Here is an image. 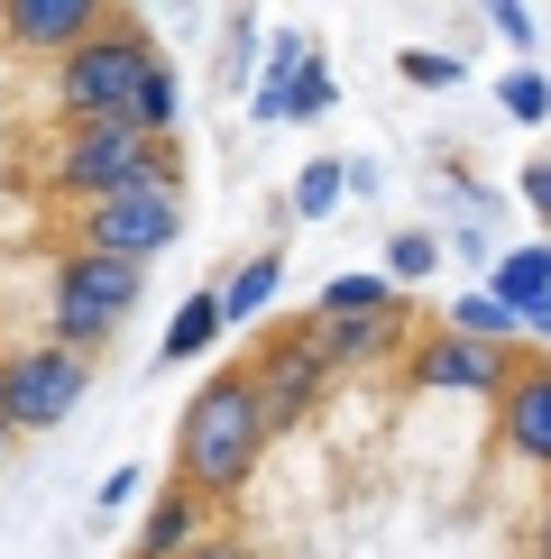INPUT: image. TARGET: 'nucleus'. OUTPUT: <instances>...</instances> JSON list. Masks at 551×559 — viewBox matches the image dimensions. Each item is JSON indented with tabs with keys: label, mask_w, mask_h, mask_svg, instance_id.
I'll list each match as a JSON object with an SVG mask.
<instances>
[{
	"label": "nucleus",
	"mask_w": 551,
	"mask_h": 559,
	"mask_svg": "<svg viewBox=\"0 0 551 559\" xmlns=\"http://www.w3.org/2000/svg\"><path fill=\"white\" fill-rule=\"evenodd\" d=\"M267 394L248 385V367H212L194 394H184V423H175V477L194 486V496H212L230 504L248 477H258V459H267Z\"/></svg>",
	"instance_id": "f257e3e1"
},
{
	"label": "nucleus",
	"mask_w": 551,
	"mask_h": 559,
	"mask_svg": "<svg viewBox=\"0 0 551 559\" xmlns=\"http://www.w3.org/2000/svg\"><path fill=\"white\" fill-rule=\"evenodd\" d=\"M46 183L65 202H110V193H138V183H175V138H138L129 120L65 129L46 147Z\"/></svg>",
	"instance_id": "f03ea898"
},
{
	"label": "nucleus",
	"mask_w": 551,
	"mask_h": 559,
	"mask_svg": "<svg viewBox=\"0 0 551 559\" xmlns=\"http://www.w3.org/2000/svg\"><path fill=\"white\" fill-rule=\"evenodd\" d=\"M129 312H138V266H129V258H92V248H74V258L56 266V294H46V340L74 348V358H92L102 340H120Z\"/></svg>",
	"instance_id": "7ed1b4c3"
},
{
	"label": "nucleus",
	"mask_w": 551,
	"mask_h": 559,
	"mask_svg": "<svg viewBox=\"0 0 551 559\" xmlns=\"http://www.w3.org/2000/svg\"><path fill=\"white\" fill-rule=\"evenodd\" d=\"M148 64H156V46L138 28H92L74 56H56V110H65V129L129 120V92H138Z\"/></svg>",
	"instance_id": "20e7f679"
},
{
	"label": "nucleus",
	"mask_w": 551,
	"mask_h": 559,
	"mask_svg": "<svg viewBox=\"0 0 551 559\" xmlns=\"http://www.w3.org/2000/svg\"><path fill=\"white\" fill-rule=\"evenodd\" d=\"M74 239L92 248V258H166V248L184 239V183H138V193H110V202H83Z\"/></svg>",
	"instance_id": "39448f33"
},
{
	"label": "nucleus",
	"mask_w": 551,
	"mask_h": 559,
	"mask_svg": "<svg viewBox=\"0 0 551 559\" xmlns=\"http://www.w3.org/2000/svg\"><path fill=\"white\" fill-rule=\"evenodd\" d=\"M83 385H92V367L74 358V348H56V340L10 348V358H0V423H10V440H19V431H56V423H74Z\"/></svg>",
	"instance_id": "423d86ee"
},
{
	"label": "nucleus",
	"mask_w": 551,
	"mask_h": 559,
	"mask_svg": "<svg viewBox=\"0 0 551 559\" xmlns=\"http://www.w3.org/2000/svg\"><path fill=\"white\" fill-rule=\"evenodd\" d=\"M248 385L267 394V423L285 431L294 413H304L313 394L331 385V358H321V340H313V321H304V331H276V340L258 348V358H248Z\"/></svg>",
	"instance_id": "0eeeda50"
},
{
	"label": "nucleus",
	"mask_w": 551,
	"mask_h": 559,
	"mask_svg": "<svg viewBox=\"0 0 551 559\" xmlns=\"http://www.w3.org/2000/svg\"><path fill=\"white\" fill-rule=\"evenodd\" d=\"M496 440H505V459H524V468L551 477V358H515V367H505Z\"/></svg>",
	"instance_id": "6e6552de"
},
{
	"label": "nucleus",
	"mask_w": 551,
	"mask_h": 559,
	"mask_svg": "<svg viewBox=\"0 0 551 559\" xmlns=\"http://www.w3.org/2000/svg\"><path fill=\"white\" fill-rule=\"evenodd\" d=\"M92 28H110V0H0V37L19 56H74Z\"/></svg>",
	"instance_id": "1a4fd4ad"
},
{
	"label": "nucleus",
	"mask_w": 551,
	"mask_h": 559,
	"mask_svg": "<svg viewBox=\"0 0 551 559\" xmlns=\"http://www.w3.org/2000/svg\"><path fill=\"white\" fill-rule=\"evenodd\" d=\"M505 367H515V348H488V340H459V331H432L413 348V385L432 394H505Z\"/></svg>",
	"instance_id": "9d476101"
},
{
	"label": "nucleus",
	"mask_w": 551,
	"mask_h": 559,
	"mask_svg": "<svg viewBox=\"0 0 551 559\" xmlns=\"http://www.w3.org/2000/svg\"><path fill=\"white\" fill-rule=\"evenodd\" d=\"M212 532H221V504H212V496H194V486L175 477L166 496L148 504V523H138V559H184L194 542H212Z\"/></svg>",
	"instance_id": "9b49d317"
},
{
	"label": "nucleus",
	"mask_w": 551,
	"mask_h": 559,
	"mask_svg": "<svg viewBox=\"0 0 551 559\" xmlns=\"http://www.w3.org/2000/svg\"><path fill=\"white\" fill-rule=\"evenodd\" d=\"M285 294V248H258V258H239L212 285V302H221V321H267V302Z\"/></svg>",
	"instance_id": "f8f14e48"
},
{
	"label": "nucleus",
	"mask_w": 551,
	"mask_h": 559,
	"mask_svg": "<svg viewBox=\"0 0 551 559\" xmlns=\"http://www.w3.org/2000/svg\"><path fill=\"white\" fill-rule=\"evenodd\" d=\"M488 294H496L515 321L551 312V239H542V248H515V258H496V266H488Z\"/></svg>",
	"instance_id": "ddd939ff"
},
{
	"label": "nucleus",
	"mask_w": 551,
	"mask_h": 559,
	"mask_svg": "<svg viewBox=\"0 0 551 559\" xmlns=\"http://www.w3.org/2000/svg\"><path fill=\"white\" fill-rule=\"evenodd\" d=\"M304 64H313V46L294 37V28H276V46H267V74H258V92H248V120H258V129H276V120L294 110V74H304Z\"/></svg>",
	"instance_id": "4468645a"
},
{
	"label": "nucleus",
	"mask_w": 551,
	"mask_h": 559,
	"mask_svg": "<svg viewBox=\"0 0 551 559\" xmlns=\"http://www.w3.org/2000/svg\"><path fill=\"white\" fill-rule=\"evenodd\" d=\"M313 340H321V358H331V367L377 358V348L396 340V312H313Z\"/></svg>",
	"instance_id": "2eb2a0df"
},
{
	"label": "nucleus",
	"mask_w": 551,
	"mask_h": 559,
	"mask_svg": "<svg viewBox=\"0 0 551 559\" xmlns=\"http://www.w3.org/2000/svg\"><path fill=\"white\" fill-rule=\"evenodd\" d=\"M175 120H184V83H175V64L156 56L148 74H138V92H129V129L138 138H175Z\"/></svg>",
	"instance_id": "dca6fc26"
},
{
	"label": "nucleus",
	"mask_w": 551,
	"mask_h": 559,
	"mask_svg": "<svg viewBox=\"0 0 551 559\" xmlns=\"http://www.w3.org/2000/svg\"><path fill=\"white\" fill-rule=\"evenodd\" d=\"M221 331H230V321H221V302H212V294H194V302H184V312L166 321V340H156V358H166V367H194V358H202V348H212Z\"/></svg>",
	"instance_id": "f3484780"
},
{
	"label": "nucleus",
	"mask_w": 551,
	"mask_h": 559,
	"mask_svg": "<svg viewBox=\"0 0 551 559\" xmlns=\"http://www.w3.org/2000/svg\"><path fill=\"white\" fill-rule=\"evenodd\" d=\"M442 331H459V340H488V348H515V331H524V321L505 312V302H496L488 285H478V294H459L450 312H442Z\"/></svg>",
	"instance_id": "a211bd4d"
},
{
	"label": "nucleus",
	"mask_w": 551,
	"mask_h": 559,
	"mask_svg": "<svg viewBox=\"0 0 551 559\" xmlns=\"http://www.w3.org/2000/svg\"><path fill=\"white\" fill-rule=\"evenodd\" d=\"M488 92L505 102V120H524V129H542V120H551V83H542V64H515V74H496Z\"/></svg>",
	"instance_id": "6ab92c4d"
},
{
	"label": "nucleus",
	"mask_w": 551,
	"mask_h": 559,
	"mask_svg": "<svg viewBox=\"0 0 551 559\" xmlns=\"http://www.w3.org/2000/svg\"><path fill=\"white\" fill-rule=\"evenodd\" d=\"M432 266H442V239H423V229H405V239H386V285H423Z\"/></svg>",
	"instance_id": "aec40b11"
},
{
	"label": "nucleus",
	"mask_w": 551,
	"mask_h": 559,
	"mask_svg": "<svg viewBox=\"0 0 551 559\" xmlns=\"http://www.w3.org/2000/svg\"><path fill=\"white\" fill-rule=\"evenodd\" d=\"M386 302H396L386 275H331V285H321V312H386Z\"/></svg>",
	"instance_id": "412c9836"
},
{
	"label": "nucleus",
	"mask_w": 551,
	"mask_h": 559,
	"mask_svg": "<svg viewBox=\"0 0 551 559\" xmlns=\"http://www.w3.org/2000/svg\"><path fill=\"white\" fill-rule=\"evenodd\" d=\"M331 202H340V156H313V166L294 175V212H304V221H321Z\"/></svg>",
	"instance_id": "4be33fe9"
},
{
	"label": "nucleus",
	"mask_w": 551,
	"mask_h": 559,
	"mask_svg": "<svg viewBox=\"0 0 551 559\" xmlns=\"http://www.w3.org/2000/svg\"><path fill=\"white\" fill-rule=\"evenodd\" d=\"M396 74H405V83H423V92H442V83H459V74H469V64H459V56H442V46H405V56H396Z\"/></svg>",
	"instance_id": "5701e85b"
},
{
	"label": "nucleus",
	"mask_w": 551,
	"mask_h": 559,
	"mask_svg": "<svg viewBox=\"0 0 551 559\" xmlns=\"http://www.w3.org/2000/svg\"><path fill=\"white\" fill-rule=\"evenodd\" d=\"M331 92H340V83H331V64L313 56L304 74H294V110H285V120H321V110H331Z\"/></svg>",
	"instance_id": "b1692460"
},
{
	"label": "nucleus",
	"mask_w": 551,
	"mask_h": 559,
	"mask_svg": "<svg viewBox=\"0 0 551 559\" xmlns=\"http://www.w3.org/2000/svg\"><path fill=\"white\" fill-rule=\"evenodd\" d=\"M496 28H505V46H524V56H534V19H524V0H496Z\"/></svg>",
	"instance_id": "393cba45"
},
{
	"label": "nucleus",
	"mask_w": 551,
	"mask_h": 559,
	"mask_svg": "<svg viewBox=\"0 0 551 559\" xmlns=\"http://www.w3.org/2000/svg\"><path fill=\"white\" fill-rule=\"evenodd\" d=\"M129 496H138V477H129V468H110L102 486H92V504H102V514H120V504H129Z\"/></svg>",
	"instance_id": "a878e982"
},
{
	"label": "nucleus",
	"mask_w": 551,
	"mask_h": 559,
	"mask_svg": "<svg viewBox=\"0 0 551 559\" xmlns=\"http://www.w3.org/2000/svg\"><path fill=\"white\" fill-rule=\"evenodd\" d=\"M524 202H534V212L551 221V166H524Z\"/></svg>",
	"instance_id": "bb28decb"
},
{
	"label": "nucleus",
	"mask_w": 551,
	"mask_h": 559,
	"mask_svg": "<svg viewBox=\"0 0 551 559\" xmlns=\"http://www.w3.org/2000/svg\"><path fill=\"white\" fill-rule=\"evenodd\" d=\"M184 559H248V550L230 542V532H212V542H194V550H184Z\"/></svg>",
	"instance_id": "cd10ccee"
},
{
	"label": "nucleus",
	"mask_w": 551,
	"mask_h": 559,
	"mask_svg": "<svg viewBox=\"0 0 551 559\" xmlns=\"http://www.w3.org/2000/svg\"><path fill=\"white\" fill-rule=\"evenodd\" d=\"M534 559H551V496H542V514H534Z\"/></svg>",
	"instance_id": "c85d7f7f"
},
{
	"label": "nucleus",
	"mask_w": 551,
	"mask_h": 559,
	"mask_svg": "<svg viewBox=\"0 0 551 559\" xmlns=\"http://www.w3.org/2000/svg\"><path fill=\"white\" fill-rule=\"evenodd\" d=\"M0 459H10V423H0Z\"/></svg>",
	"instance_id": "c756f323"
}]
</instances>
